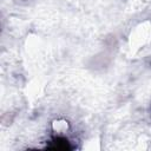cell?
Returning a JSON list of instances; mask_svg holds the SVG:
<instances>
[{"label": "cell", "mask_w": 151, "mask_h": 151, "mask_svg": "<svg viewBox=\"0 0 151 151\" xmlns=\"http://www.w3.org/2000/svg\"><path fill=\"white\" fill-rule=\"evenodd\" d=\"M46 147H48V149H59V150H71V149H73L68 138L65 137V136H60V134L53 136L48 140Z\"/></svg>", "instance_id": "1"}]
</instances>
